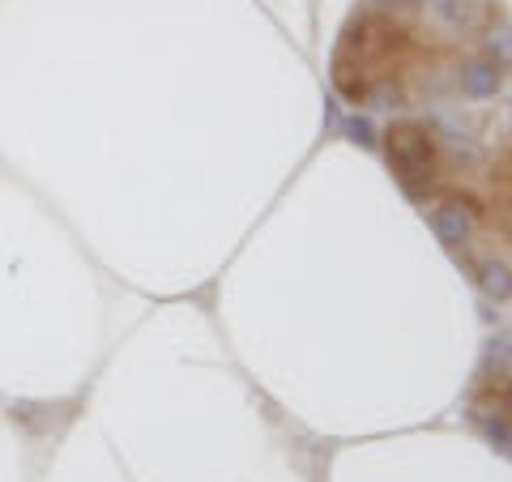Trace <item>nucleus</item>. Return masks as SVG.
<instances>
[{"label": "nucleus", "instance_id": "f257e3e1", "mask_svg": "<svg viewBox=\"0 0 512 482\" xmlns=\"http://www.w3.org/2000/svg\"><path fill=\"white\" fill-rule=\"evenodd\" d=\"M414 5H427V0H414Z\"/></svg>", "mask_w": 512, "mask_h": 482}]
</instances>
